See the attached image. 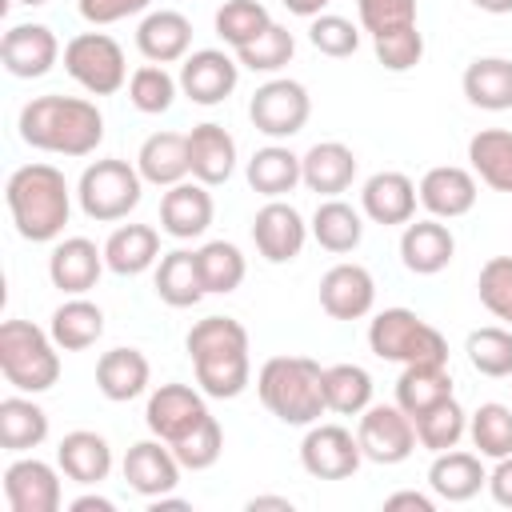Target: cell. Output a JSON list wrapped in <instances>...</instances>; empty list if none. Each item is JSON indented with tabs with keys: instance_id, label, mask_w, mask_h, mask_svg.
<instances>
[{
	"instance_id": "d4e9b609",
	"label": "cell",
	"mask_w": 512,
	"mask_h": 512,
	"mask_svg": "<svg viewBox=\"0 0 512 512\" xmlns=\"http://www.w3.org/2000/svg\"><path fill=\"white\" fill-rule=\"evenodd\" d=\"M428 488L436 500L448 504H464L472 496H480V488H488V472H484V456L480 452H436L428 464Z\"/></svg>"
},
{
	"instance_id": "be15d7a7",
	"label": "cell",
	"mask_w": 512,
	"mask_h": 512,
	"mask_svg": "<svg viewBox=\"0 0 512 512\" xmlns=\"http://www.w3.org/2000/svg\"><path fill=\"white\" fill-rule=\"evenodd\" d=\"M508 380H512V376H508Z\"/></svg>"
},
{
	"instance_id": "94428289",
	"label": "cell",
	"mask_w": 512,
	"mask_h": 512,
	"mask_svg": "<svg viewBox=\"0 0 512 512\" xmlns=\"http://www.w3.org/2000/svg\"><path fill=\"white\" fill-rule=\"evenodd\" d=\"M480 12H488V16H504V12H512V0H472Z\"/></svg>"
},
{
	"instance_id": "1f68e13d",
	"label": "cell",
	"mask_w": 512,
	"mask_h": 512,
	"mask_svg": "<svg viewBox=\"0 0 512 512\" xmlns=\"http://www.w3.org/2000/svg\"><path fill=\"white\" fill-rule=\"evenodd\" d=\"M308 232H312V240H316L324 252H332V256L356 252L360 240H364V212L352 208V204L340 200V196H328V200L316 204V212H312V220H308Z\"/></svg>"
},
{
	"instance_id": "d6986e66",
	"label": "cell",
	"mask_w": 512,
	"mask_h": 512,
	"mask_svg": "<svg viewBox=\"0 0 512 512\" xmlns=\"http://www.w3.org/2000/svg\"><path fill=\"white\" fill-rule=\"evenodd\" d=\"M376 304V280L364 264L340 260L320 276V308L332 320H364Z\"/></svg>"
},
{
	"instance_id": "f1b7e54d",
	"label": "cell",
	"mask_w": 512,
	"mask_h": 512,
	"mask_svg": "<svg viewBox=\"0 0 512 512\" xmlns=\"http://www.w3.org/2000/svg\"><path fill=\"white\" fill-rule=\"evenodd\" d=\"M56 464H60V472H64L68 480H76V484H84V488H96V484H104L108 472H112V448H108V440H104L100 432L76 428V432H68V436L56 444Z\"/></svg>"
},
{
	"instance_id": "60d3db41",
	"label": "cell",
	"mask_w": 512,
	"mask_h": 512,
	"mask_svg": "<svg viewBox=\"0 0 512 512\" xmlns=\"http://www.w3.org/2000/svg\"><path fill=\"white\" fill-rule=\"evenodd\" d=\"M196 260H200V276H204V288L212 296H228L244 284L248 276V264H244V252L232 244V240H208L196 248Z\"/></svg>"
},
{
	"instance_id": "b9f144b4",
	"label": "cell",
	"mask_w": 512,
	"mask_h": 512,
	"mask_svg": "<svg viewBox=\"0 0 512 512\" xmlns=\"http://www.w3.org/2000/svg\"><path fill=\"white\" fill-rule=\"evenodd\" d=\"M412 424H416V440H420V448H428L432 456L456 448V444L468 436V412L456 404V396L432 404V408L420 412Z\"/></svg>"
},
{
	"instance_id": "74e56055",
	"label": "cell",
	"mask_w": 512,
	"mask_h": 512,
	"mask_svg": "<svg viewBox=\"0 0 512 512\" xmlns=\"http://www.w3.org/2000/svg\"><path fill=\"white\" fill-rule=\"evenodd\" d=\"M468 164L480 184L492 192H512V132L508 128H480L468 140Z\"/></svg>"
},
{
	"instance_id": "680465c9",
	"label": "cell",
	"mask_w": 512,
	"mask_h": 512,
	"mask_svg": "<svg viewBox=\"0 0 512 512\" xmlns=\"http://www.w3.org/2000/svg\"><path fill=\"white\" fill-rule=\"evenodd\" d=\"M328 4H336V0H284V8L292 12V16H304V20H312V16H320Z\"/></svg>"
},
{
	"instance_id": "8d00e7d4",
	"label": "cell",
	"mask_w": 512,
	"mask_h": 512,
	"mask_svg": "<svg viewBox=\"0 0 512 512\" xmlns=\"http://www.w3.org/2000/svg\"><path fill=\"white\" fill-rule=\"evenodd\" d=\"M52 340L60 344V352H84L104 336V308L92 304L88 296H68L52 320H48Z\"/></svg>"
},
{
	"instance_id": "83f0119b",
	"label": "cell",
	"mask_w": 512,
	"mask_h": 512,
	"mask_svg": "<svg viewBox=\"0 0 512 512\" xmlns=\"http://www.w3.org/2000/svg\"><path fill=\"white\" fill-rule=\"evenodd\" d=\"M148 384H152V364L140 348H108L96 360V388L112 404H128L144 396Z\"/></svg>"
},
{
	"instance_id": "7c38bea8",
	"label": "cell",
	"mask_w": 512,
	"mask_h": 512,
	"mask_svg": "<svg viewBox=\"0 0 512 512\" xmlns=\"http://www.w3.org/2000/svg\"><path fill=\"white\" fill-rule=\"evenodd\" d=\"M208 404H204V392L192 388V384H160L152 388L148 404H144V424L152 436H160L164 444H176L184 440L188 432H196L204 420H208Z\"/></svg>"
},
{
	"instance_id": "8992f818",
	"label": "cell",
	"mask_w": 512,
	"mask_h": 512,
	"mask_svg": "<svg viewBox=\"0 0 512 512\" xmlns=\"http://www.w3.org/2000/svg\"><path fill=\"white\" fill-rule=\"evenodd\" d=\"M368 348L376 360L392 364H448V340L436 324L412 308H384L368 324Z\"/></svg>"
},
{
	"instance_id": "11a10c76",
	"label": "cell",
	"mask_w": 512,
	"mask_h": 512,
	"mask_svg": "<svg viewBox=\"0 0 512 512\" xmlns=\"http://www.w3.org/2000/svg\"><path fill=\"white\" fill-rule=\"evenodd\" d=\"M488 496L500 508H512V456H500L496 468L488 472Z\"/></svg>"
},
{
	"instance_id": "7dc6e473",
	"label": "cell",
	"mask_w": 512,
	"mask_h": 512,
	"mask_svg": "<svg viewBox=\"0 0 512 512\" xmlns=\"http://www.w3.org/2000/svg\"><path fill=\"white\" fill-rule=\"evenodd\" d=\"M292 56H296V36L276 20L252 44L236 48L240 68H248V72H280L284 64H292Z\"/></svg>"
},
{
	"instance_id": "e0dca14e",
	"label": "cell",
	"mask_w": 512,
	"mask_h": 512,
	"mask_svg": "<svg viewBox=\"0 0 512 512\" xmlns=\"http://www.w3.org/2000/svg\"><path fill=\"white\" fill-rule=\"evenodd\" d=\"M308 224L304 216L288 204V200H268L264 208H256L252 216V244L268 264H288L304 252L308 240Z\"/></svg>"
},
{
	"instance_id": "9a60e30c",
	"label": "cell",
	"mask_w": 512,
	"mask_h": 512,
	"mask_svg": "<svg viewBox=\"0 0 512 512\" xmlns=\"http://www.w3.org/2000/svg\"><path fill=\"white\" fill-rule=\"evenodd\" d=\"M60 56H64V48H60V40H56V32L48 24H12L0 36V64L16 80L48 76Z\"/></svg>"
},
{
	"instance_id": "5bb4252c",
	"label": "cell",
	"mask_w": 512,
	"mask_h": 512,
	"mask_svg": "<svg viewBox=\"0 0 512 512\" xmlns=\"http://www.w3.org/2000/svg\"><path fill=\"white\" fill-rule=\"evenodd\" d=\"M180 92L192 100V104H224L236 84H240V60L228 56L224 48H196L180 60Z\"/></svg>"
},
{
	"instance_id": "9f6ffc18",
	"label": "cell",
	"mask_w": 512,
	"mask_h": 512,
	"mask_svg": "<svg viewBox=\"0 0 512 512\" xmlns=\"http://www.w3.org/2000/svg\"><path fill=\"white\" fill-rule=\"evenodd\" d=\"M384 508H388V512H396V508H412V512H436V496L404 488V492H392V496H384Z\"/></svg>"
},
{
	"instance_id": "ac0fdd59",
	"label": "cell",
	"mask_w": 512,
	"mask_h": 512,
	"mask_svg": "<svg viewBox=\"0 0 512 512\" xmlns=\"http://www.w3.org/2000/svg\"><path fill=\"white\" fill-rule=\"evenodd\" d=\"M420 192V204L428 216L436 220H460L476 208V196H480V184H476V172L472 168H460V164H436L420 176L416 184Z\"/></svg>"
},
{
	"instance_id": "4316f807",
	"label": "cell",
	"mask_w": 512,
	"mask_h": 512,
	"mask_svg": "<svg viewBox=\"0 0 512 512\" xmlns=\"http://www.w3.org/2000/svg\"><path fill=\"white\" fill-rule=\"evenodd\" d=\"M188 168H192V180L216 188L224 184L232 172H236V140L224 124H196L188 132Z\"/></svg>"
},
{
	"instance_id": "2e32d148",
	"label": "cell",
	"mask_w": 512,
	"mask_h": 512,
	"mask_svg": "<svg viewBox=\"0 0 512 512\" xmlns=\"http://www.w3.org/2000/svg\"><path fill=\"white\" fill-rule=\"evenodd\" d=\"M120 472H124V484H128L136 496L156 500V496L176 492L184 464L176 460V452H172L160 436H152V440H136V444L124 452Z\"/></svg>"
},
{
	"instance_id": "484cf974",
	"label": "cell",
	"mask_w": 512,
	"mask_h": 512,
	"mask_svg": "<svg viewBox=\"0 0 512 512\" xmlns=\"http://www.w3.org/2000/svg\"><path fill=\"white\" fill-rule=\"evenodd\" d=\"M356 168H360L356 152H352L348 144H340V140H320V144H312V148L300 156L304 188L316 192V196H324V200L348 192L352 180H356Z\"/></svg>"
},
{
	"instance_id": "44dd1931",
	"label": "cell",
	"mask_w": 512,
	"mask_h": 512,
	"mask_svg": "<svg viewBox=\"0 0 512 512\" xmlns=\"http://www.w3.org/2000/svg\"><path fill=\"white\" fill-rule=\"evenodd\" d=\"M104 248H96L88 236H64L52 244L48 256V280L52 288H60L64 296H84L100 284L104 276Z\"/></svg>"
},
{
	"instance_id": "277c9868",
	"label": "cell",
	"mask_w": 512,
	"mask_h": 512,
	"mask_svg": "<svg viewBox=\"0 0 512 512\" xmlns=\"http://www.w3.org/2000/svg\"><path fill=\"white\" fill-rule=\"evenodd\" d=\"M256 396L280 424L292 428H308L328 412L324 368L312 356H268L256 372Z\"/></svg>"
},
{
	"instance_id": "f907efd6",
	"label": "cell",
	"mask_w": 512,
	"mask_h": 512,
	"mask_svg": "<svg viewBox=\"0 0 512 512\" xmlns=\"http://www.w3.org/2000/svg\"><path fill=\"white\" fill-rule=\"evenodd\" d=\"M168 448L176 452V460H180L188 472H204V468H212V464L220 460V452H224V428H220L216 416H208L196 432H188L184 440H176V444H168Z\"/></svg>"
},
{
	"instance_id": "ba28073f",
	"label": "cell",
	"mask_w": 512,
	"mask_h": 512,
	"mask_svg": "<svg viewBox=\"0 0 512 512\" xmlns=\"http://www.w3.org/2000/svg\"><path fill=\"white\" fill-rule=\"evenodd\" d=\"M64 72L88 92V96H116L128 84V60L124 48L108 32H76L64 44Z\"/></svg>"
},
{
	"instance_id": "f5cc1de1",
	"label": "cell",
	"mask_w": 512,
	"mask_h": 512,
	"mask_svg": "<svg viewBox=\"0 0 512 512\" xmlns=\"http://www.w3.org/2000/svg\"><path fill=\"white\" fill-rule=\"evenodd\" d=\"M356 16H360V28L376 40L384 32L416 24V0H356Z\"/></svg>"
},
{
	"instance_id": "52a82bcc",
	"label": "cell",
	"mask_w": 512,
	"mask_h": 512,
	"mask_svg": "<svg viewBox=\"0 0 512 512\" xmlns=\"http://www.w3.org/2000/svg\"><path fill=\"white\" fill-rule=\"evenodd\" d=\"M140 196H144V176L136 164H128L120 156L92 160L76 180V204L96 224L128 220V212H136Z\"/></svg>"
},
{
	"instance_id": "6125c7cd",
	"label": "cell",
	"mask_w": 512,
	"mask_h": 512,
	"mask_svg": "<svg viewBox=\"0 0 512 512\" xmlns=\"http://www.w3.org/2000/svg\"><path fill=\"white\" fill-rule=\"evenodd\" d=\"M16 4H28V8H36V4H48V0H16Z\"/></svg>"
},
{
	"instance_id": "7a4b0ae2",
	"label": "cell",
	"mask_w": 512,
	"mask_h": 512,
	"mask_svg": "<svg viewBox=\"0 0 512 512\" xmlns=\"http://www.w3.org/2000/svg\"><path fill=\"white\" fill-rule=\"evenodd\" d=\"M20 140L52 156H92L104 140V112L84 96H32L20 108Z\"/></svg>"
},
{
	"instance_id": "9c48e42d",
	"label": "cell",
	"mask_w": 512,
	"mask_h": 512,
	"mask_svg": "<svg viewBox=\"0 0 512 512\" xmlns=\"http://www.w3.org/2000/svg\"><path fill=\"white\" fill-rule=\"evenodd\" d=\"M308 116H312V96H308V88L300 80H288V76L264 80L248 100V120L268 140L296 136L308 124Z\"/></svg>"
},
{
	"instance_id": "91938a15",
	"label": "cell",
	"mask_w": 512,
	"mask_h": 512,
	"mask_svg": "<svg viewBox=\"0 0 512 512\" xmlns=\"http://www.w3.org/2000/svg\"><path fill=\"white\" fill-rule=\"evenodd\" d=\"M260 508H280V512H292V500H288V496H252V500H248V512H260Z\"/></svg>"
},
{
	"instance_id": "6f0895ef",
	"label": "cell",
	"mask_w": 512,
	"mask_h": 512,
	"mask_svg": "<svg viewBox=\"0 0 512 512\" xmlns=\"http://www.w3.org/2000/svg\"><path fill=\"white\" fill-rule=\"evenodd\" d=\"M68 512H116V504L108 496H100V492H84V496H76L68 504Z\"/></svg>"
},
{
	"instance_id": "7402d4cb",
	"label": "cell",
	"mask_w": 512,
	"mask_h": 512,
	"mask_svg": "<svg viewBox=\"0 0 512 512\" xmlns=\"http://www.w3.org/2000/svg\"><path fill=\"white\" fill-rule=\"evenodd\" d=\"M456 256V236L444 220L428 216V220H408L400 232V264L412 276H436L452 264Z\"/></svg>"
},
{
	"instance_id": "681fc988",
	"label": "cell",
	"mask_w": 512,
	"mask_h": 512,
	"mask_svg": "<svg viewBox=\"0 0 512 512\" xmlns=\"http://www.w3.org/2000/svg\"><path fill=\"white\" fill-rule=\"evenodd\" d=\"M476 296H480V304H484L496 320L512 324V256H492V260H484V268H480V276H476Z\"/></svg>"
},
{
	"instance_id": "4fadbf2b",
	"label": "cell",
	"mask_w": 512,
	"mask_h": 512,
	"mask_svg": "<svg viewBox=\"0 0 512 512\" xmlns=\"http://www.w3.org/2000/svg\"><path fill=\"white\" fill-rule=\"evenodd\" d=\"M60 464L16 456L4 468V500L12 512H60L64 488H60Z\"/></svg>"
},
{
	"instance_id": "ffe728a7",
	"label": "cell",
	"mask_w": 512,
	"mask_h": 512,
	"mask_svg": "<svg viewBox=\"0 0 512 512\" xmlns=\"http://www.w3.org/2000/svg\"><path fill=\"white\" fill-rule=\"evenodd\" d=\"M212 216H216V204H212L208 184H200V180H180V184L164 188V196H160V232L172 240L204 236L212 228Z\"/></svg>"
},
{
	"instance_id": "ab89813d",
	"label": "cell",
	"mask_w": 512,
	"mask_h": 512,
	"mask_svg": "<svg viewBox=\"0 0 512 512\" xmlns=\"http://www.w3.org/2000/svg\"><path fill=\"white\" fill-rule=\"evenodd\" d=\"M372 376L360 364H328L324 368V404L336 416H360L372 404Z\"/></svg>"
},
{
	"instance_id": "603a6c76",
	"label": "cell",
	"mask_w": 512,
	"mask_h": 512,
	"mask_svg": "<svg viewBox=\"0 0 512 512\" xmlns=\"http://www.w3.org/2000/svg\"><path fill=\"white\" fill-rule=\"evenodd\" d=\"M416 204H420V192L404 172H372L360 188V212L384 228L416 220Z\"/></svg>"
},
{
	"instance_id": "e575fe53",
	"label": "cell",
	"mask_w": 512,
	"mask_h": 512,
	"mask_svg": "<svg viewBox=\"0 0 512 512\" xmlns=\"http://www.w3.org/2000/svg\"><path fill=\"white\" fill-rule=\"evenodd\" d=\"M460 88H464L472 108L508 112L512 108V60L508 56H476L464 68Z\"/></svg>"
},
{
	"instance_id": "d6a6232c",
	"label": "cell",
	"mask_w": 512,
	"mask_h": 512,
	"mask_svg": "<svg viewBox=\"0 0 512 512\" xmlns=\"http://www.w3.org/2000/svg\"><path fill=\"white\" fill-rule=\"evenodd\" d=\"M160 232L152 224H120L104 240V264L116 276H140L160 260Z\"/></svg>"
},
{
	"instance_id": "30bf717a",
	"label": "cell",
	"mask_w": 512,
	"mask_h": 512,
	"mask_svg": "<svg viewBox=\"0 0 512 512\" xmlns=\"http://www.w3.org/2000/svg\"><path fill=\"white\" fill-rule=\"evenodd\" d=\"M356 440L364 460L372 464H404L416 452V424L412 416L392 400V404H368L356 420Z\"/></svg>"
},
{
	"instance_id": "f6af8a7d",
	"label": "cell",
	"mask_w": 512,
	"mask_h": 512,
	"mask_svg": "<svg viewBox=\"0 0 512 512\" xmlns=\"http://www.w3.org/2000/svg\"><path fill=\"white\" fill-rule=\"evenodd\" d=\"M268 24H272V16H268V8H264L260 0H224V4L216 8V16H212L216 36H220L232 52L244 48V44H252Z\"/></svg>"
},
{
	"instance_id": "cb8c5ba5",
	"label": "cell",
	"mask_w": 512,
	"mask_h": 512,
	"mask_svg": "<svg viewBox=\"0 0 512 512\" xmlns=\"http://www.w3.org/2000/svg\"><path fill=\"white\" fill-rule=\"evenodd\" d=\"M136 48L148 64H180L192 52V20L176 8H156L136 24Z\"/></svg>"
},
{
	"instance_id": "c3c4849f",
	"label": "cell",
	"mask_w": 512,
	"mask_h": 512,
	"mask_svg": "<svg viewBox=\"0 0 512 512\" xmlns=\"http://www.w3.org/2000/svg\"><path fill=\"white\" fill-rule=\"evenodd\" d=\"M308 40L320 56L344 60L360 48V24H352L348 16H336V12H320L308 20Z\"/></svg>"
},
{
	"instance_id": "f35d334b",
	"label": "cell",
	"mask_w": 512,
	"mask_h": 512,
	"mask_svg": "<svg viewBox=\"0 0 512 512\" xmlns=\"http://www.w3.org/2000/svg\"><path fill=\"white\" fill-rule=\"evenodd\" d=\"M452 396V372L448 364H404V372L396 376V404L416 420L420 412H428L432 404Z\"/></svg>"
},
{
	"instance_id": "db71d44e",
	"label": "cell",
	"mask_w": 512,
	"mask_h": 512,
	"mask_svg": "<svg viewBox=\"0 0 512 512\" xmlns=\"http://www.w3.org/2000/svg\"><path fill=\"white\" fill-rule=\"evenodd\" d=\"M148 4H152V0H76L80 16H84L88 24H96V28L120 24V20H128V16H140V12H148Z\"/></svg>"
},
{
	"instance_id": "8fae6325",
	"label": "cell",
	"mask_w": 512,
	"mask_h": 512,
	"mask_svg": "<svg viewBox=\"0 0 512 512\" xmlns=\"http://www.w3.org/2000/svg\"><path fill=\"white\" fill-rule=\"evenodd\" d=\"M300 464L316 480H348L364 464V452H360V440L344 424L316 420V424H308V432L300 440Z\"/></svg>"
},
{
	"instance_id": "7bdbcfd3",
	"label": "cell",
	"mask_w": 512,
	"mask_h": 512,
	"mask_svg": "<svg viewBox=\"0 0 512 512\" xmlns=\"http://www.w3.org/2000/svg\"><path fill=\"white\" fill-rule=\"evenodd\" d=\"M464 356L480 376L508 380L512 376V328H500V324L472 328L464 340Z\"/></svg>"
},
{
	"instance_id": "6da1fadb",
	"label": "cell",
	"mask_w": 512,
	"mask_h": 512,
	"mask_svg": "<svg viewBox=\"0 0 512 512\" xmlns=\"http://www.w3.org/2000/svg\"><path fill=\"white\" fill-rule=\"evenodd\" d=\"M196 388L212 400H236L252 384V340L232 316H204L184 336Z\"/></svg>"
},
{
	"instance_id": "836d02e7",
	"label": "cell",
	"mask_w": 512,
	"mask_h": 512,
	"mask_svg": "<svg viewBox=\"0 0 512 512\" xmlns=\"http://www.w3.org/2000/svg\"><path fill=\"white\" fill-rule=\"evenodd\" d=\"M48 440V412L28 396H4L0 400V448L12 456H24Z\"/></svg>"
},
{
	"instance_id": "4dcf8cb0",
	"label": "cell",
	"mask_w": 512,
	"mask_h": 512,
	"mask_svg": "<svg viewBox=\"0 0 512 512\" xmlns=\"http://www.w3.org/2000/svg\"><path fill=\"white\" fill-rule=\"evenodd\" d=\"M136 168L152 188H172L188 180V132H152L136 152Z\"/></svg>"
},
{
	"instance_id": "5b68a950",
	"label": "cell",
	"mask_w": 512,
	"mask_h": 512,
	"mask_svg": "<svg viewBox=\"0 0 512 512\" xmlns=\"http://www.w3.org/2000/svg\"><path fill=\"white\" fill-rule=\"evenodd\" d=\"M0 372L16 392L40 396L60 380V344L32 320L0 324Z\"/></svg>"
},
{
	"instance_id": "f546056e",
	"label": "cell",
	"mask_w": 512,
	"mask_h": 512,
	"mask_svg": "<svg viewBox=\"0 0 512 512\" xmlns=\"http://www.w3.org/2000/svg\"><path fill=\"white\" fill-rule=\"evenodd\" d=\"M152 288L168 308H192L208 296L204 276H200V260L192 248H172L156 260L152 268Z\"/></svg>"
},
{
	"instance_id": "ee69618b",
	"label": "cell",
	"mask_w": 512,
	"mask_h": 512,
	"mask_svg": "<svg viewBox=\"0 0 512 512\" xmlns=\"http://www.w3.org/2000/svg\"><path fill=\"white\" fill-rule=\"evenodd\" d=\"M468 440L484 460L512 456V404L488 400L468 416Z\"/></svg>"
},
{
	"instance_id": "d590c367",
	"label": "cell",
	"mask_w": 512,
	"mask_h": 512,
	"mask_svg": "<svg viewBox=\"0 0 512 512\" xmlns=\"http://www.w3.org/2000/svg\"><path fill=\"white\" fill-rule=\"evenodd\" d=\"M244 176H248V188L260 192V196H268V200H280V196H288L296 184H304L300 156H296L292 148H284V144H264V148H256L252 160H248V168H244Z\"/></svg>"
},
{
	"instance_id": "3957f363",
	"label": "cell",
	"mask_w": 512,
	"mask_h": 512,
	"mask_svg": "<svg viewBox=\"0 0 512 512\" xmlns=\"http://www.w3.org/2000/svg\"><path fill=\"white\" fill-rule=\"evenodd\" d=\"M72 188L64 180V172L56 164H20L8 184H4V200H8V216L16 224V232L28 244H52L60 240L68 216H72Z\"/></svg>"
},
{
	"instance_id": "816d5d0a",
	"label": "cell",
	"mask_w": 512,
	"mask_h": 512,
	"mask_svg": "<svg viewBox=\"0 0 512 512\" xmlns=\"http://www.w3.org/2000/svg\"><path fill=\"white\" fill-rule=\"evenodd\" d=\"M372 48H376V60L388 72H412L424 60V32L416 24H408V28H396V32L376 36Z\"/></svg>"
},
{
	"instance_id": "bcb514c9",
	"label": "cell",
	"mask_w": 512,
	"mask_h": 512,
	"mask_svg": "<svg viewBox=\"0 0 512 512\" xmlns=\"http://www.w3.org/2000/svg\"><path fill=\"white\" fill-rule=\"evenodd\" d=\"M176 92H180V80H176L164 64H140V68L128 76V100H132V108L144 112V116L168 112L172 100H176Z\"/></svg>"
}]
</instances>
